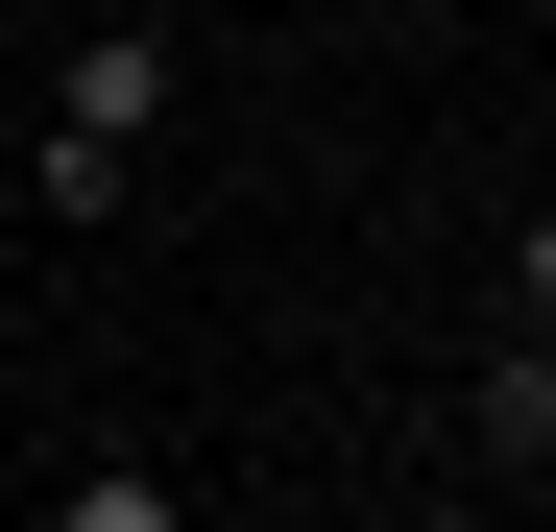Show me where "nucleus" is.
Listing matches in <instances>:
<instances>
[{"label": "nucleus", "mask_w": 556, "mask_h": 532, "mask_svg": "<svg viewBox=\"0 0 556 532\" xmlns=\"http://www.w3.org/2000/svg\"><path fill=\"white\" fill-rule=\"evenodd\" d=\"M459 460H484V484H556V315H508L484 364H459Z\"/></svg>", "instance_id": "1"}, {"label": "nucleus", "mask_w": 556, "mask_h": 532, "mask_svg": "<svg viewBox=\"0 0 556 532\" xmlns=\"http://www.w3.org/2000/svg\"><path fill=\"white\" fill-rule=\"evenodd\" d=\"M484 291H508V315H556V194L508 218V266H484Z\"/></svg>", "instance_id": "3"}, {"label": "nucleus", "mask_w": 556, "mask_h": 532, "mask_svg": "<svg viewBox=\"0 0 556 532\" xmlns=\"http://www.w3.org/2000/svg\"><path fill=\"white\" fill-rule=\"evenodd\" d=\"M146 122H169V49H146V25H98V73H73V145H98V169H122Z\"/></svg>", "instance_id": "2"}]
</instances>
